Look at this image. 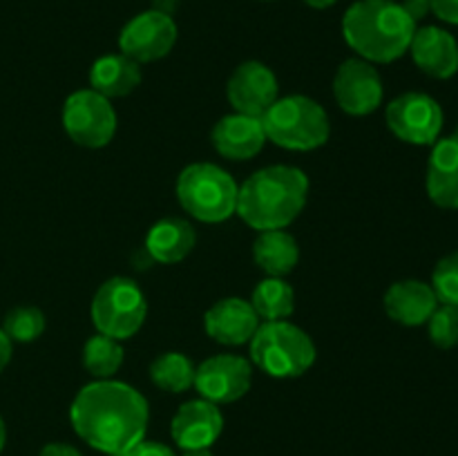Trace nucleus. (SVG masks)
Segmentation results:
<instances>
[{"label": "nucleus", "instance_id": "7c9ffc66", "mask_svg": "<svg viewBox=\"0 0 458 456\" xmlns=\"http://www.w3.org/2000/svg\"><path fill=\"white\" fill-rule=\"evenodd\" d=\"M401 4H403V9H405L407 16H410L416 25H419V22L423 21L429 12H432V4H429V0H403Z\"/></svg>", "mask_w": 458, "mask_h": 456}, {"label": "nucleus", "instance_id": "9d476101", "mask_svg": "<svg viewBox=\"0 0 458 456\" xmlns=\"http://www.w3.org/2000/svg\"><path fill=\"white\" fill-rule=\"evenodd\" d=\"M177 22L173 16L148 9L134 16L119 34V49L134 63H152L168 56L177 43Z\"/></svg>", "mask_w": 458, "mask_h": 456}, {"label": "nucleus", "instance_id": "2eb2a0df", "mask_svg": "<svg viewBox=\"0 0 458 456\" xmlns=\"http://www.w3.org/2000/svg\"><path fill=\"white\" fill-rule=\"evenodd\" d=\"M259 317L250 302L242 298L217 300L204 316V329L210 340L226 347H242L250 342L259 326Z\"/></svg>", "mask_w": 458, "mask_h": 456}, {"label": "nucleus", "instance_id": "423d86ee", "mask_svg": "<svg viewBox=\"0 0 458 456\" xmlns=\"http://www.w3.org/2000/svg\"><path fill=\"white\" fill-rule=\"evenodd\" d=\"M240 186L215 164H191L177 177V199L188 215L204 224H222L237 210Z\"/></svg>", "mask_w": 458, "mask_h": 456}, {"label": "nucleus", "instance_id": "412c9836", "mask_svg": "<svg viewBox=\"0 0 458 456\" xmlns=\"http://www.w3.org/2000/svg\"><path fill=\"white\" fill-rule=\"evenodd\" d=\"M141 83V67L125 54H106L89 70V89L106 98L128 97Z\"/></svg>", "mask_w": 458, "mask_h": 456}, {"label": "nucleus", "instance_id": "dca6fc26", "mask_svg": "<svg viewBox=\"0 0 458 456\" xmlns=\"http://www.w3.org/2000/svg\"><path fill=\"white\" fill-rule=\"evenodd\" d=\"M410 52L416 67L432 79L445 80L458 72V43L443 27H416Z\"/></svg>", "mask_w": 458, "mask_h": 456}, {"label": "nucleus", "instance_id": "e433bc0d", "mask_svg": "<svg viewBox=\"0 0 458 456\" xmlns=\"http://www.w3.org/2000/svg\"><path fill=\"white\" fill-rule=\"evenodd\" d=\"M4 443H7V427H4V420L3 416H0V452H3Z\"/></svg>", "mask_w": 458, "mask_h": 456}, {"label": "nucleus", "instance_id": "a211bd4d", "mask_svg": "<svg viewBox=\"0 0 458 456\" xmlns=\"http://www.w3.org/2000/svg\"><path fill=\"white\" fill-rule=\"evenodd\" d=\"M428 197L445 210H458V139H438L432 146L425 174Z\"/></svg>", "mask_w": 458, "mask_h": 456}, {"label": "nucleus", "instance_id": "4be33fe9", "mask_svg": "<svg viewBox=\"0 0 458 456\" xmlns=\"http://www.w3.org/2000/svg\"><path fill=\"white\" fill-rule=\"evenodd\" d=\"M255 264L268 277H284L295 268L300 259V246L291 232L284 228L262 231L253 244Z\"/></svg>", "mask_w": 458, "mask_h": 456}, {"label": "nucleus", "instance_id": "4468645a", "mask_svg": "<svg viewBox=\"0 0 458 456\" xmlns=\"http://www.w3.org/2000/svg\"><path fill=\"white\" fill-rule=\"evenodd\" d=\"M224 416L219 405L195 398V401L183 402L173 416L170 423V436L179 450H201V447H213V443L222 436Z\"/></svg>", "mask_w": 458, "mask_h": 456}, {"label": "nucleus", "instance_id": "f704fd0d", "mask_svg": "<svg viewBox=\"0 0 458 456\" xmlns=\"http://www.w3.org/2000/svg\"><path fill=\"white\" fill-rule=\"evenodd\" d=\"M304 3H307L309 7H313V9H329L331 4H335L338 0H304Z\"/></svg>", "mask_w": 458, "mask_h": 456}, {"label": "nucleus", "instance_id": "cd10ccee", "mask_svg": "<svg viewBox=\"0 0 458 456\" xmlns=\"http://www.w3.org/2000/svg\"><path fill=\"white\" fill-rule=\"evenodd\" d=\"M432 289L438 302L458 307V250L445 255L432 273Z\"/></svg>", "mask_w": 458, "mask_h": 456}, {"label": "nucleus", "instance_id": "5701e85b", "mask_svg": "<svg viewBox=\"0 0 458 456\" xmlns=\"http://www.w3.org/2000/svg\"><path fill=\"white\" fill-rule=\"evenodd\" d=\"M250 307L264 322L286 320L295 311V293L289 282L282 277H267L253 289Z\"/></svg>", "mask_w": 458, "mask_h": 456}, {"label": "nucleus", "instance_id": "f257e3e1", "mask_svg": "<svg viewBox=\"0 0 458 456\" xmlns=\"http://www.w3.org/2000/svg\"><path fill=\"white\" fill-rule=\"evenodd\" d=\"M150 410L143 393L119 380H94L81 387L70 423L81 441L107 456H119L146 438Z\"/></svg>", "mask_w": 458, "mask_h": 456}, {"label": "nucleus", "instance_id": "c85d7f7f", "mask_svg": "<svg viewBox=\"0 0 458 456\" xmlns=\"http://www.w3.org/2000/svg\"><path fill=\"white\" fill-rule=\"evenodd\" d=\"M119 456H177L173 447H168L165 443L159 441H139L137 445H132L130 450H125L123 454Z\"/></svg>", "mask_w": 458, "mask_h": 456}, {"label": "nucleus", "instance_id": "393cba45", "mask_svg": "<svg viewBox=\"0 0 458 456\" xmlns=\"http://www.w3.org/2000/svg\"><path fill=\"white\" fill-rule=\"evenodd\" d=\"M123 365V347L121 340L97 334L85 342L83 367L97 380H110Z\"/></svg>", "mask_w": 458, "mask_h": 456}, {"label": "nucleus", "instance_id": "c756f323", "mask_svg": "<svg viewBox=\"0 0 458 456\" xmlns=\"http://www.w3.org/2000/svg\"><path fill=\"white\" fill-rule=\"evenodd\" d=\"M429 4L437 18L450 25H458V0H429Z\"/></svg>", "mask_w": 458, "mask_h": 456}, {"label": "nucleus", "instance_id": "4c0bfd02", "mask_svg": "<svg viewBox=\"0 0 458 456\" xmlns=\"http://www.w3.org/2000/svg\"><path fill=\"white\" fill-rule=\"evenodd\" d=\"M454 137L458 139V123H456V132H454Z\"/></svg>", "mask_w": 458, "mask_h": 456}, {"label": "nucleus", "instance_id": "20e7f679", "mask_svg": "<svg viewBox=\"0 0 458 456\" xmlns=\"http://www.w3.org/2000/svg\"><path fill=\"white\" fill-rule=\"evenodd\" d=\"M262 125L267 141L284 150H316L331 137V121L327 110L304 94L277 98L262 114Z\"/></svg>", "mask_w": 458, "mask_h": 456}, {"label": "nucleus", "instance_id": "0eeeda50", "mask_svg": "<svg viewBox=\"0 0 458 456\" xmlns=\"http://www.w3.org/2000/svg\"><path fill=\"white\" fill-rule=\"evenodd\" d=\"M146 316V295L130 277H110L94 293L92 322L98 334L128 340L141 329Z\"/></svg>", "mask_w": 458, "mask_h": 456}, {"label": "nucleus", "instance_id": "6e6552de", "mask_svg": "<svg viewBox=\"0 0 458 456\" xmlns=\"http://www.w3.org/2000/svg\"><path fill=\"white\" fill-rule=\"evenodd\" d=\"M63 128L67 137L83 148H106L116 134V112L110 98L94 89L70 94L63 106Z\"/></svg>", "mask_w": 458, "mask_h": 456}, {"label": "nucleus", "instance_id": "c9c22d12", "mask_svg": "<svg viewBox=\"0 0 458 456\" xmlns=\"http://www.w3.org/2000/svg\"><path fill=\"white\" fill-rule=\"evenodd\" d=\"M182 456H215L210 447H201V450H183Z\"/></svg>", "mask_w": 458, "mask_h": 456}, {"label": "nucleus", "instance_id": "a878e982", "mask_svg": "<svg viewBox=\"0 0 458 456\" xmlns=\"http://www.w3.org/2000/svg\"><path fill=\"white\" fill-rule=\"evenodd\" d=\"M4 334L12 342H34L45 331V316L36 307H18L4 317Z\"/></svg>", "mask_w": 458, "mask_h": 456}, {"label": "nucleus", "instance_id": "7ed1b4c3", "mask_svg": "<svg viewBox=\"0 0 458 456\" xmlns=\"http://www.w3.org/2000/svg\"><path fill=\"white\" fill-rule=\"evenodd\" d=\"M416 22L394 0H358L343 16V36L358 58L394 63L410 52Z\"/></svg>", "mask_w": 458, "mask_h": 456}, {"label": "nucleus", "instance_id": "f8f14e48", "mask_svg": "<svg viewBox=\"0 0 458 456\" xmlns=\"http://www.w3.org/2000/svg\"><path fill=\"white\" fill-rule=\"evenodd\" d=\"M334 97L340 110L352 116H367L383 103V79L374 63L362 58H349L334 76Z\"/></svg>", "mask_w": 458, "mask_h": 456}, {"label": "nucleus", "instance_id": "6ab92c4d", "mask_svg": "<svg viewBox=\"0 0 458 456\" xmlns=\"http://www.w3.org/2000/svg\"><path fill=\"white\" fill-rule=\"evenodd\" d=\"M385 311L394 322L403 326H420L429 320L438 298L432 284L423 280H401L392 284L385 293Z\"/></svg>", "mask_w": 458, "mask_h": 456}, {"label": "nucleus", "instance_id": "72a5a7b5", "mask_svg": "<svg viewBox=\"0 0 458 456\" xmlns=\"http://www.w3.org/2000/svg\"><path fill=\"white\" fill-rule=\"evenodd\" d=\"M152 9L159 13H165V16H173L179 9V0H152Z\"/></svg>", "mask_w": 458, "mask_h": 456}, {"label": "nucleus", "instance_id": "f03ea898", "mask_svg": "<svg viewBox=\"0 0 458 456\" xmlns=\"http://www.w3.org/2000/svg\"><path fill=\"white\" fill-rule=\"evenodd\" d=\"M309 179L293 165H268L250 174L237 190L242 222L258 232L286 228L307 206Z\"/></svg>", "mask_w": 458, "mask_h": 456}, {"label": "nucleus", "instance_id": "f3484780", "mask_svg": "<svg viewBox=\"0 0 458 456\" xmlns=\"http://www.w3.org/2000/svg\"><path fill=\"white\" fill-rule=\"evenodd\" d=\"M210 141H213L215 150L226 159L246 161L259 155L267 143V134H264L262 119L233 112L215 123Z\"/></svg>", "mask_w": 458, "mask_h": 456}, {"label": "nucleus", "instance_id": "473e14b6", "mask_svg": "<svg viewBox=\"0 0 458 456\" xmlns=\"http://www.w3.org/2000/svg\"><path fill=\"white\" fill-rule=\"evenodd\" d=\"M9 360H12V340H9V335L0 329V374H3L4 367L9 365Z\"/></svg>", "mask_w": 458, "mask_h": 456}, {"label": "nucleus", "instance_id": "b1692460", "mask_svg": "<svg viewBox=\"0 0 458 456\" xmlns=\"http://www.w3.org/2000/svg\"><path fill=\"white\" fill-rule=\"evenodd\" d=\"M197 365L179 351H165L150 365V380L170 393H183L195 383Z\"/></svg>", "mask_w": 458, "mask_h": 456}, {"label": "nucleus", "instance_id": "bb28decb", "mask_svg": "<svg viewBox=\"0 0 458 456\" xmlns=\"http://www.w3.org/2000/svg\"><path fill=\"white\" fill-rule=\"evenodd\" d=\"M425 325H428V335L434 347L454 349L458 344V307L438 304Z\"/></svg>", "mask_w": 458, "mask_h": 456}, {"label": "nucleus", "instance_id": "1a4fd4ad", "mask_svg": "<svg viewBox=\"0 0 458 456\" xmlns=\"http://www.w3.org/2000/svg\"><path fill=\"white\" fill-rule=\"evenodd\" d=\"M394 137L411 146H434L441 139L443 107L425 92H405L394 98L385 112Z\"/></svg>", "mask_w": 458, "mask_h": 456}, {"label": "nucleus", "instance_id": "aec40b11", "mask_svg": "<svg viewBox=\"0 0 458 456\" xmlns=\"http://www.w3.org/2000/svg\"><path fill=\"white\" fill-rule=\"evenodd\" d=\"M197 232L191 222L179 217H165L152 224L146 235V250L155 262L177 264L195 249Z\"/></svg>", "mask_w": 458, "mask_h": 456}, {"label": "nucleus", "instance_id": "ddd939ff", "mask_svg": "<svg viewBox=\"0 0 458 456\" xmlns=\"http://www.w3.org/2000/svg\"><path fill=\"white\" fill-rule=\"evenodd\" d=\"M226 97L235 112L262 119L264 112L280 98V88L271 67L259 61H246L228 79Z\"/></svg>", "mask_w": 458, "mask_h": 456}, {"label": "nucleus", "instance_id": "9b49d317", "mask_svg": "<svg viewBox=\"0 0 458 456\" xmlns=\"http://www.w3.org/2000/svg\"><path fill=\"white\" fill-rule=\"evenodd\" d=\"M250 380L253 367L246 358L235 353H217L197 367L192 384L199 392V398L215 405H228L249 393Z\"/></svg>", "mask_w": 458, "mask_h": 456}, {"label": "nucleus", "instance_id": "39448f33", "mask_svg": "<svg viewBox=\"0 0 458 456\" xmlns=\"http://www.w3.org/2000/svg\"><path fill=\"white\" fill-rule=\"evenodd\" d=\"M249 347L250 360L273 378H298L311 369L318 358L307 331L289 320L259 322Z\"/></svg>", "mask_w": 458, "mask_h": 456}, {"label": "nucleus", "instance_id": "2f4dec72", "mask_svg": "<svg viewBox=\"0 0 458 456\" xmlns=\"http://www.w3.org/2000/svg\"><path fill=\"white\" fill-rule=\"evenodd\" d=\"M38 456H83L74 445H67V443H49L40 450Z\"/></svg>", "mask_w": 458, "mask_h": 456}]
</instances>
